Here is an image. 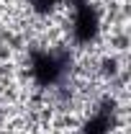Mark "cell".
<instances>
[{"label":"cell","mask_w":131,"mask_h":134,"mask_svg":"<svg viewBox=\"0 0 131 134\" xmlns=\"http://www.w3.org/2000/svg\"><path fill=\"white\" fill-rule=\"evenodd\" d=\"M28 70L39 88H54L69 72V54L51 47H36L28 54Z\"/></svg>","instance_id":"1"},{"label":"cell","mask_w":131,"mask_h":134,"mask_svg":"<svg viewBox=\"0 0 131 134\" xmlns=\"http://www.w3.org/2000/svg\"><path fill=\"white\" fill-rule=\"evenodd\" d=\"M100 34V13L98 8L87 0H82L75 5V18H72V39L75 44L80 47H87L98 39Z\"/></svg>","instance_id":"2"},{"label":"cell","mask_w":131,"mask_h":134,"mask_svg":"<svg viewBox=\"0 0 131 134\" xmlns=\"http://www.w3.org/2000/svg\"><path fill=\"white\" fill-rule=\"evenodd\" d=\"M116 126V108L113 100H103L98 108L85 119L80 134H111Z\"/></svg>","instance_id":"3"},{"label":"cell","mask_w":131,"mask_h":134,"mask_svg":"<svg viewBox=\"0 0 131 134\" xmlns=\"http://www.w3.org/2000/svg\"><path fill=\"white\" fill-rule=\"evenodd\" d=\"M31 3V10L33 13H39V16H46V13H51L59 3H69L72 8L77 5V3H82V0H28Z\"/></svg>","instance_id":"4"}]
</instances>
